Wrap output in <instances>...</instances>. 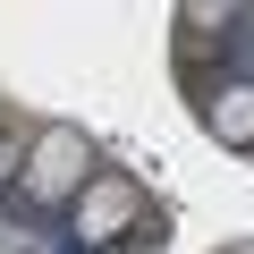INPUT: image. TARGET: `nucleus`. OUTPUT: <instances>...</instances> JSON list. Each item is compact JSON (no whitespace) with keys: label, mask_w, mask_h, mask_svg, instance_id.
<instances>
[{"label":"nucleus","mask_w":254,"mask_h":254,"mask_svg":"<svg viewBox=\"0 0 254 254\" xmlns=\"http://www.w3.org/2000/svg\"><path fill=\"white\" fill-rule=\"evenodd\" d=\"M229 254H254V246H229Z\"/></svg>","instance_id":"6"},{"label":"nucleus","mask_w":254,"mask_h":254,"mask_svg":"<svg viewBox=\"0 0 254 254\" xmlns=\"http://www.w3.org/2000/svg\"><path fill=\"white\" fill-rule=\"evenodd\" d=\"M195 127L229 153H254V76H229V85H203L195 93Z\"/></svg>","instance_id":"4"},{"label":"nucleus","mask_w":254,"mask_h":254,"mask_svg":"<svg viewBox=\"0 0 254 254\" xmlns=\"http://www.w3.org/2000/svg\"><path fill=\"white\" fill-rule=\"evenodd\" d=\"M170 26H178V34H170V51H178V76H187V85H203V51H212V60H229V43H237V9H229V0H220V9L187 0Z\"/></svg>","instance_id":"3"},{"label":"nucleus","mask_w":254,"mask_h":254,"mask_svg":"<svg viewBox=\"0 0 254 254\" xmlns=\"http://www.w3.org/2000/svg\"><path fill=\"white\" fill-rule=\"evenodd\" d=\"M17 170H26V136H17V127H0V195L17 187Z\"/></svg>","instance_id":"5"},{"label":"nucleus","mask_w":254,"mask_h":254,"mask_svg":"<svg viewBox=\"0 0 254 254\" xmlns=\"http://www.w3.org/2000/svg\"><path fill=\"white\" fill-rule=\"evenodd\" d=\"M60 220H68V246L76 254H119L136 237H170V212L144 195V178H127V170H93Z\"/></svg>","instance_id":"1"},{"label":"nucleus","mask_w":254,"mask_h":254,"mask_svg":"<svg viewBox=\"0 0 254 254\" xmlns=\"http://www.w3.org/2000/svg\"><path fill=\"white\" fill-rule=\"evenodd\" d=\"M0 127H9V119H0Z\"/></svg>","instance_id":"7"},{"label":"nucleus","mask_w":254,"mask_h":254,"mask_svg":"<svg viewBox=\"0 0 254 254\" xmlns=\"http://www.w3.org/2000/svg\"><path fill=\"white\" fill-rule=\"evenodd\" d=\"M102 161H93V136H85V127H68V119H51V127H34V136H26V170H17V203L26 212H68L76 203V187L93 178Z\"/></svg>","instance_id":"2"}]
</instances>
